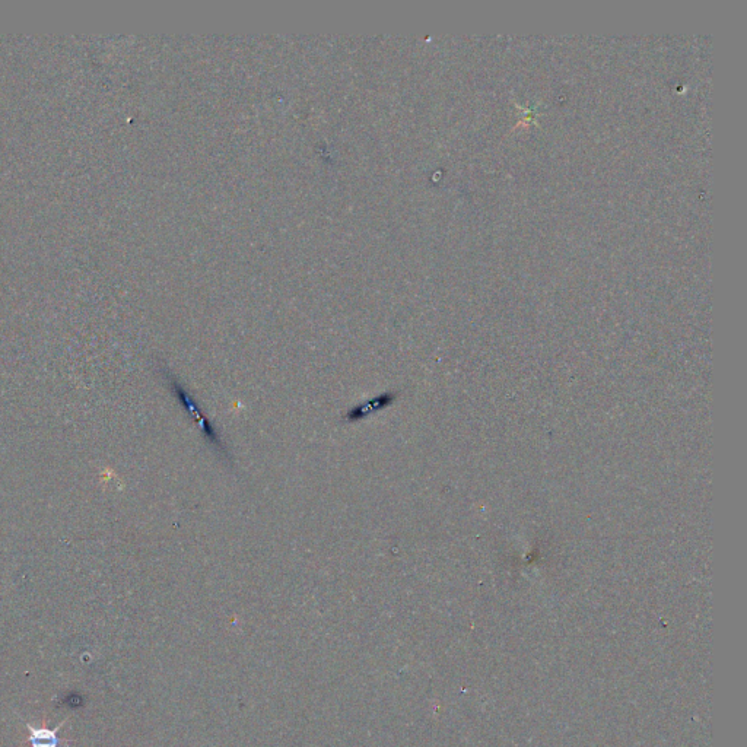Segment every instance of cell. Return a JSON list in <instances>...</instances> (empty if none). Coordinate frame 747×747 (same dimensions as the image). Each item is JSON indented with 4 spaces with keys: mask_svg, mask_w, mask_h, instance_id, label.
I'll use <instances>...</instances> for the list:
<instances>
[{
    "mask_svg": "<svg viewBox=\"0 0 747 747\" xmlns=\"http://www.w3.org/2000/svg\"><path fill=\"white\" fill-rule=\"evenodd\" d=\"M167 377L168 380H170L171 390H173V393L176 394L178 402H180L181 405L186 408L187 412H189L190 418L193 419V422H195L197 427H199L200 431H202V434L205 435L206 440L214 445L216 450H218L219 453L222 454V456L228 457L227 450H225V445L224 443H222L218 431H216L214 425H212V422L209 421L208 416H206L205 413L202 412L200 406L197 405V402L195 399H193L192 394L187 392L186 387H184L183 384H181L180 381L177 380V378L171 377L170 374H168Z\"/></svg>",
    "mask_w": 747,
    "mask_h": 747,
    "instance_id": "6da1fadb",
    "label": "cell"
},
{
    "mask_svg": "<svg viewBox=\"0 0 747 747\" xmlns=\"http://www.w3.org/2000/svg\"><path fill=\"white\" fill-rule=\"evenodd\" d=\"M394 402H396V394L381 393L380 396L365 400V402L359 403V405H355L354 408L349 409L346 412L345 421L348 424H356V422L364 421V419L370 418L371 415L390 408Z\"/></svg>",
    "mask_w": 747,
    "mask_h": 747,
    "instance_id": "3957f363",
    "label": "cell"
},
{
    "mask_svg": "<svg viewBox=\"0 0 747 747\" xmlns=\"http://www.w3.org/2000/svg\"><path fill=\"white\" fill-rule=\"evenodd\" d=\"M69 720H71V718L66 717L65 720H63L62 723H59V726L54 727V729H49V727L46 726V717L43 718L41 726H34V724L22 720L24 721L25 727L30 730V736H28L27 742L30 743L31 747H59L60 745H69V743H72V740L60 739L59 737V731L65 727V724L68 723Z\"/></svg>",
    "mask_w": 747,
    "mask_h": 747,
    "instance_id": "7a4b0ae2",
    "label": "cell"
}]
</instances>
